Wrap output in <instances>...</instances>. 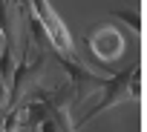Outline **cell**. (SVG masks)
Returning a JSON list of instances; mask_svg holds the SVG:
<instances>
[{
  "mask_svg": "<svg viewBox=\"0 0 147 132\" xmlns=\"http://www.w3.org/2000/svg\"><path fill=\"white\" fill-rule=\"evenodd\" d=\"M20 112H23V121H20L23 129H38V126L49 118V106H46L43 101H29V103L20 106Z\"/></svg>",
  "mask_w": 147,
  "mask_h": 132,
  "instance_id": "cell-6",
  "label": "cell"
},
{
  "mask_svg": "<svg viewBox=\"0 0 147 132\" xmlns=\"http://www.w3.org/2000/svg\"><path fill=\"white\" fill-rule=\"evenodd\" d=\"M20 121H23L20 106H12L9 115H6V121H3V132H18V129H20Z\"/></svg>",
  "mask_w": 147,
  "mask_h": 132,
  "instance_id": "cell-9",
  "label": "cell"
},
{
  "mask_svg": "<svg viewBox=\"0 0 147 132\" xmlns=\"http://www.w3.org/2000/svg\"><path fill=\"white\" fill-rule=\"evenodd\" d=\"M3 98H6V83L0 81V121H3Z\"/></svg>",
  "mask_w": 147,
  "mask_h": 132,
  "instance_id": "cell-11",
  "label": "cell"
},
{
  "mask_svg": "<svg viewBox=\"0 0 147 132\" xmlns=\"http://www.w3.org/2000/svg\"><path fill=\"white\" fill-rule=\"evenodd\" d=\"M113 17H121L136 35H141V20H138V12H113Z\"/></svg>",
  "mask_w": 147,
  "mask_h": 132,
  "instance_id": "cell-10",
  "label": "cell"
},
{
  "mask_svg": "<svg viewBox=\"0 0 147 132\" xmlns=\"http://www.w3.org/2000/svg\"><path fill=\"white\" fill-rule=\"evenodd\" d=\"M0 43H3V32H0Z\"/></svg>",
  "mask_w": 147,
  "mask_h": 132,
  "instance_id": "cell-12",
  "label": "cell"
},
{
  "mask_svg": "<svg viewBox=\"0 0 147 132\" xmlns=\"http://www.w3.org/2000/svg\"><path fill=\"white\" fill-rule=\"evenodd\" d=\"M52 57L66 69V75H69V86H72V106L75 103H81L90 92H95V89H101L104 86V81L107 78H101L98 72H90L84 63H78L75 57H63V55H58V52H52Z\"/></svg>",
  "mask_w": 147,
  "mask_h": 132,
  "instance_id": "cell-4",
  "label": "cell"
},
{
  "mask_svg": "<svg viewBox=\"0 0 147 132\" xmlns=\"http://www.w3.org/2000/svg\"><path fill=\"white\" fill-rule=\"evenodd\" d=\"M0 32L6 35V46L12 49V43H15V9L9 0H0Z\"/></svg>",
  "mask_w": 147,
  "mask_h": 132,
  "instance_id": "cell-7",
  "label": "cell"
},
{
  "mask_svg": "<svg viewBox=\"0 0 147 132\" xmlns=\"http://www.w3.org/2000/svg\"><path fill=\"white\" fill-rule=\"evenodd\" d=\"M43 63H46V55L38 52L29 63V37H26V46H23V55H20V63H15V72H12V81H9V101H6V109L18 106V101L38 86V78L43 75Z\"/></svg>",
  "mask_w": 147,
  "mask_h": 132,
  "instance_id": "cell-2",
  "label": "cell"
},
{
  "mask_svg": "<svg viewBox=\"0 0 147 132\" xmlns=\"http://www.w3.org/2000/svg\"><path fill=\"white\" fill-rule=\"evenodd\" d=\"M32 12H35V17L40 20V26L46 29V35H49V40H52V52H58V55H63V57H72V55H75V40H72L66 23L58 17V12L52 9L49 0H32Z\"/></svg>",
  "mask_w": 147,
  "mask_h": 132,
  "instance_id": "cell-3",
  "label": "cell"
},
{
  "mask_svg": "<svg viewBox=\"0 0 147 132\" xmlns=\"http://www.w3.org/2000/svg\"><path fill=\"white\" fill-rule=\"evenodd\" d=\"M87 52L92 55L95 63H101V69H113V63H118V57L124 55V37L115 26H92L84 37Z\"/></svg>",
  "mask_w": 147,
  "mask_h": 132,
  "instance_id": "cell-1",
  "label": "cell"
},
{
  "mask_svg": "<svg viewBox=\"0 0 147 132\" xmlns=\"http://www.w3.org/2000/svg\"><path fill=\"white\" fill-rule=\"evenodd\" d=\"M133 69V66H130ZM130 69H124V72H115L110 81H104V86H101V101L95 103V106H90V112L75 123V126H84L87 121H92L95 115H101L104 109H110V106H115V103H121L124 98H127V83H130Z\"/></svg>",
  "mask_w": 147,
  "mask_h": 132,
  "instance_id": "cell-5",
  "label": "cell"
},
{
  "mask_svg": "<svg viewBox=\"0 0 147 132\" xmlns=\"http://www.w3.org/2000/svg\"><path fill=\"white\" fill-rule=\"evenodd\" d=\"M12 72H15V57H12V49H0V81L9 83L12 81Z\"/></svg>",
  "mask_w": 147,
  "mask_h": 132,
  "instance_id": "cell-8",
  "label": "cell"
}]
</instances>
